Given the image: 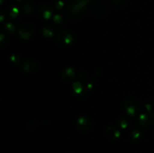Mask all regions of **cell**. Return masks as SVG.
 <instances>
[{
    "label": "cell",
    "mask_w": 154,
    "mask_h": 153,
    "mask_svg": "<svg viewBox=\"0 0 154 153\" xmlns=\"http://www.w3.org/2000/svg\"><path fill=\"white\" fill-rule=\"evenodd\" d=\"M88 3L86 0H72L67 5V14L71 20L81 17L87 10Z\"/></svg>",
    "instance_id": "cell-1"
},
{
    "label": "cell",
    "mask_w": 154,
    "mask_h": 153,
    "mask_svg": "<svg viewBox=\"0 0 154 153\" xmlns=\"http://www.w3.org/2000/svg\"><path fill=\"white\" fill-rule=\"evenodd\" d=\"M141 104L138 100L132 98H128L124 100L123 109L126 113L131 116H135L141 111Z\"/></svg>",
    "instance_id": "cell-2"
},
{
    "label": "cell",
    "mask_w": 154,
    "mask_h": 153,
    "mask_svg": "<svg viewBox=\"0 0 154 153\" xmlns=\"http://www.w3.org/2000/svg\"><path fill=\"white\" fill-rule=\"evenodd\" d=\"M56 42L59 46H69L73 43V35L69 31H61L56 35Z\"/></svg>",
    "instance_id": "cell-3"
},
{
    "label": "cell",
    "mask_w": 154,
    "mask_h": 153,
    "mask_svg": "<svg viewBox=\"0 0 154 153\" xmlns=\"http://www.w3.org/2000/svg\"><path fill=\"white\" fill-rule=\"evenodd\" d=\"M75 127L81 132H89L93 128V122L86 116H80L75 121Z\"/></svg>",
    "instance_id": "cell-4"
},
{
    "label": "cell",
    "mask_w": 154,
    "mask_h": 153,
    "mask_svg": "<svg viewBox=\"0 0 154 153\" xmlns=\"http://www.w3.org/2000/svg\"><path fill=\"white\" fill-rule=\"evenodd\" d=\"M110 14V8L105 3L99 4L93 8L91 10V14L97 18H104L108 16Z\"/></svg>",
    "instance_id": "cell-5"
},
{
    "label": "cell",
    "mask_w": 154,
    "mask_h": 153,
    "mask_svg": "<svg viewBox=\"0 0 154 153\" xmlns=\"http://www.w3.org/2000/svg\"><path fill=\"white\" fill-rule=\"evenodd\" d=\"M34 27L29 23L22 24L18 28V35L23 40H29L34 34Z\"/></svg>",
    "instance_id": "cell-6"
},
{
    "label": "cell",
    "mask_w": 154,
    "mask_h": 153,
    "mask_svg": "<svg viewBox=\"0 0 154 153\" xmlns=\"http://www.w3.org/2000/svg\"><path fill=\"white\" fill-rule=\"evenodd\" d=\"M138 122L144 128H149L154 125V112H143L138 116Z\"/></svg>",
    "instance_id": "cell-7"
},
{
    "label": "cell",
    "mask_w": 154,
    "mask_h": 153,
    "mask_svg": "<svg viewBox=\"0 0 154 153\" xmlns=\"http://www.w3.org/2000/svg\"><path fill=\"white\" fill-rule=\"evenodd\" d=\"M54 8L52 6L49 4H44L41 5L38 8L37 14L40 17L43 19L48 20L51 18V16H54Z\"/></svg>",
    "instance_id": "cell-8"
},
{
    "label": "cell",
    "mask_w": 154,
    "mask_h": 153,
    "mask_svg": "<svg viewBox=\"0 0 154 153\" xmlns=\"http://www.w3.org/2000/svg\"><path fill=\"white\" fill-rule=\"evenodd\" d=\"M38 64L34 60H26L21 64V69L26 74L35 73L38 70Z\"/></svg>",
    "instance_id": "cell-9"
},
{
    "label": "cell",
    "mask_w": 154,
    "mask_h": 153,
    "mask_svg": "<svg viewBox=\"0 0 154 153\" xmlns=\"http://www.w3.org/2000/svg\"><path fill=\"white\" fill-rule=\"evenodd\" d=\"M105 134L107 137L112 141L119 140L121 136V133L119 130L112 126H107L105 129Z\"/></svg>",
    "instance_id": "cell-10"
},
{
    "label": "cell",
    "mask_w": 154,
    "mask_h": 153,
    "mask_svg": "<svg viewBox=\"0 0 154 153\" xmlns=\"http://www.w3.org/2000/svg\"><path fill=\"white\" fill-rule=\"evenodd\" d=\"M75 76H76V73L72 68H67L62 70L61 72V78L66 82L72 81L75 77Z\"/></svg>",
    "instance_id": "cell-11"
},
{
    "label": "cell",
    "mask_w": 154,
    "mask_h": 153,
    "mask_svg": "<svg viewBox=\"0 0 154 153\" xmlns=\"http://www.w3.org/2000/svg\"><path fill=\"white\" fill-rule=\"evenodd\" d=\"M129 137L130 140L133 142H138L142 137V132L139 129H134L133 130H132L129 134Z\"/></svg>",
    "instance_id": "cell-12"
},
{
    "label": "cell",
    "mask_w": 154,
    "mask_h": 153,
    "mask_svg": "<svg viewBox=\"0 0 154 153\" xmlns=\"http://www.w3.org/2000/svg\"><path fill=\"white\" fill-rule=\"evenodd\" d=\"M72 88H73L74 92L77 94H81L84 91L83 85L81 84V82H74V83L72 84Z\"/></svg>",
    "instance_id": "cell-13"
},
{
    "label": "cell",
    "mask_w": 154,
    "mask_h": 153,
    "mask_svg": "<svg viewBox=\"0 0 154 153\" xmlns=\"http://www.w3.org/2000/svg\"><path fill=\"white\" fill-rule=\"evenodd\" d=\"M22 9L23 12H25L27 14H32L34 12V6L32 3L25 2L23 4Z\"/></svg>",
    "instance_id": "cell-14"
},
{
    "label": "cell",
    "mask_w": 154,
    "mask_h": 153,
    "mask_svg": "<svg viewBox=\"0 0 154 153\" xmlns=\"http://www.w3.org/2000/svg\"><path fill=\"white\" fill-rule=\"evenodd\" d=\"M42 32L43 34V35L46 38H51L54 35V30L53 29V28L49 26L44 27L42 30Z\"/></svg>",
    "instance_id": "cell-15"
},
{
    "label": "cell",
    "mask_w": 154,
    "mask_h": 153,
    "mask_svg": "<svg viewBox=\"0 0 154 153\" xmlns=\"http://www.w3.org/2000/svg\"><path fill=\"white\" fill-rule=\"evenodd\" d=\"M117 124L120 128L125 129L128 127V122L125 117H120L117 118Z\"/></svg>",
    "instance_id": "cell-16"
},
{
    "label": "cell",
    "mask_w": 154,
    "mask_h": 153,
    "mask_svg": "<svg viewBox=\"0 0 154 153\" xmlns=\"http://www.w3.org/2000/svg\"><path fill=\"white\" fill-rule=\"evenodd\" d=\"M20 14V10L17 6H11L9 8V14L12 18L17 17Z\"/></svg>",
    "instance_id": "cell-17"
},
{
    "label": "cell",
    "mask_w": 154,
    "mask_h": 153,
    "mask_svg": "<svg viewBox=\"0 0 154 153\" xmlns=\"http://www.w3.org/2000/svg\"><path fill=\"white\" fill-rule=\"evenodd\" d=\"M10 60H11V62L13 63L14 64L17 65V64H20L21 60H22V58H21L20 56L17 55V54H13V55H12V56H11Z\"/></svg>",
    "instance_id": "cell-18"
},
{
    "label": "cell",
    "mask_w": 154,
    "mask_h": 153,
    "mask_svg": "<svg viewBox=\"0 0 154 153\" xmlns=\"http://www.w3.org/2000/svg\"><path fill=\"white\" fill-rule=\"evenodd\" d=\"M53 19H54V23L57 26H60L62 25V24L64 23V18H63V16L60 14L54 15Z\"/></svg>",
    "instance_id": "cell-19"
},
{
    "label": "cell",
    "mask_w": 154,
    "mask_h": 153,
    "mask_svg": "<svg viewBox=\"0 0 154 153\" xmlns=\"http://www.w3.org/2000/svg\"><path fill=\"white\" fill-rule=\"evenodd\" d=\"M4 29L5 31L7 32L8 33H13L14 32V31L16 30V27L14 25L13 23L11 22H8L4 26Z\"/></svg>",
    "instance_id": "cell-20"
},
{
    "label": "cell",
    "mask_w": 154,
    "mask_h": 153,
    "mask_svg": "<svg viewBox=\"0 0 154 153\" xmlns=\"http://www.w3.org/2000/svg\"><path fill=\"white\" fill-rule=\"evenodd\" d=\"M54 3L56 8L58 10H62L65 6V3L63 0H54Z\"/></svg>",
    "instance_id": "cell-21"
},
{
    "label": "cell",
    "mask_w": 154,
    "mask_h": 153,
    "mask_svg": "<svg viewBox=\"0 0 154 153\" xmlns=\"http://www.w3.org/2000/svg\"><path fill=\"white\" fill-rule=\"evenodd\" d=\"M32 126H34V128H35L38 126V122L36 121V120L31 121L28 124H27V127H28L29 129H32Z\"/></svg>",
    "instance_id": "cell-22"
},
{
    "label": "cell",
    "mask_w": 154,
    "mask_h": 153,
    "mask_svg": "<svg viewBox=\"0 0 154 153\" xmlns=\"http://www.w3.org/2000/svg\"><path fill=\"white\" fill-rule=\"evenodd\" d=\"M125 0H111V2H112L113 4L116 6H120L124 3Z\"/></svg>",
    "instance_id": "cell-23"
},
{
    "label": "cell",
    "mask_w": 154,
    "mask_h": 153,
    "mask_svg": "<svg viewBox=\"0 0 154 153\" xmlns=\"http://www.w3.org/2000/svg\"><path fill=\"white\" fill-rule=\"evenodd\" d=\"M87 1V2L88 3L89 5H95V4H97L98 2H99V0H86Z\"/></svg>",
    "instance_id": "cell-24"
},
{
    "label": "cell",
    "mask_w": 154,
    "mask_h": 153,
    "mask_svg": "<svg viewBox=\"0 0 154 153\" xmlns=\"http://www.w3.org/2000/svg\"><path fill=\"white\" fill-rule=\"evenodd\" d=\"M86 74H87V73H86L85 70H79V71H78V76H79L80 78L85 77Z\"/></svg>",
    "instance_id": "cell-25"
},
{
    "label": "cell",
    "mask_w": 154,
    "mask_h": 153,
    "mask_svg": "<svg viewBox=\"0 0 154 153\" xmlns=\"http://www.w3.org/2000/svg\"><path fill=\"white\" fill-rule=\"evenodd\" d=\"M5 2V0H0V2H1V4H3Z\"/></svg>",
    "instance_id": "cell-26"
},
{
    "label": "cell",
    "mask_w": 154,
    "mask_h": 153,
    "mask_svg": "<svg viewBox=\"0 0 154 153\" xmlns=\"http://www.w3.org/2000/svg\"><path fill=\"white\" fill-rule=\"evenodd\" d=\"M16 1H22V0H16Z\"/></svg>",
    "instance_id": "cell-27"
}]
</instances>
